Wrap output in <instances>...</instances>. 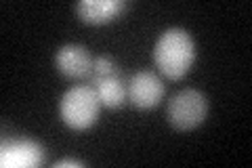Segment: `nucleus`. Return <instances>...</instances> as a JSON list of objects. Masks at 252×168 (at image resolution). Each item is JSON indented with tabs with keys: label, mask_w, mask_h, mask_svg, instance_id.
I'll return each mask as SVG.
<instances>
[{
	"label": "nucleus",
	"mask_w": 252,
	"mask_h": 168,
	"mask_svg": "<svg viewBox=\"0 0 252 168\" xmlns=\"http://www.w3.org/2000/svg\"><path fill=\"white\" fill-rule=\"evenodd\" d=\"M94 91H97V97L101 101V105H105L109 109H118L122 107L126 99H128V93H126V80L124 74H114V76H105V78H97L89 82Z\"/></svg>",
	"instance_id": "obj_8"
},
{
	"label": "nucleus",
	"mask_w": 252,
	"mask_h": 168,
	"mask_svg": "<svg viewBox=\"0 0 252 168\" xmlns=\"http://www.w3.org/2000/svg\"><path fill=\"white\" fill-rule=\"evenodd\" d=\"M101 101L91 84H74L61 95L59 116L72 131H86L99 120Z\"/></svg>",
	"instance_id": "obj_2"
},
{
	"label": "nucleus",
	"mask_w": 252,
	"mask_h": 168,
	"mask_svg": "<svg viewBox=\"0 0 252 168\" xmlns=\"http://www.w3.org/2000/svg\"><path fill=\"white\" fill-rule=\"evenodd\" d=\"M208 116V99L198 89H181L166 105V120L177 131H193Z\"/></svg>",
	"instance_id": "obj_3"
},
{
	"label": "nucleus",
	"mask_w": 252,
	"mask_h": 168,
	"mask_svg": "<svg viewBox=\"0 0 252 168\" xmlns=\"http://www.w3.org/2000/svg\"><path fill=\"white\" fill-rule=\"evenodd\" d=\"M120 66L116 63L114 57H109V55H97V57L93 59V74H91V80L89 82H93V80L97 78H105V76H114V74H120ZM86 82V84H89Z\"/></svg>",
	"instance_id": "obj_9"
},
{
	"label": "nucleus",
	"mask_w": 252,
	"mask_h": 168,
	"mask_svg": "<svg viewBox=\"0 0 252 168\" xmlns=\"http://www.w3.org/2000/svg\"><path fill=\"white\" fill-rule=\"evenodd\" d=\"M46 158V149L40 141L23 137L2 143L0 147V164L4 168H34L40 166Z\"/></svg>",
	"instance_id": "obj_5"
},
{
	"label": "nucleus",
	"mask_w": 252,
	"mask_h": 168,
	"mask_svg": "<svg viewBox=\"0 0 252 168\" xmlns=\"http://www.w3.org/2000/svg\"><path fill=\"white\" fill-rule=\"evenodd\" d=\"M93 59L94 57L86 46L67 42L59 46L55 53V67L67 80H86L89 82L93 74Z\"/></svg>",
	"instance_id": "obj_6"
},
{
	"label": "nucleus",
	"mask_w": 252,
	"mask_h": 168,
	"mask_svg": "<svg viewBox=\"0 0 252 168\" xmlns=\"http://www.w3.org/2000/svg\"><path fill=\"white\" fill-rule=\"evenodd\" d=\"M154 61L162 76L181 80L195 61V40L185 28L164 30L154 46Z\"/></svg>",
	"instance_id": "obj_1"
},
{
	"label": "nucleus",
	"mask_w": 252,
	"mask_h": 168,
	"mask_svg": "<svg viewBox=\"0 0 252 168\" xmlns=\"http://www.w3.org/2000/svg\"><path fill=\"white\" fill-rule=\"evenodd\" d=\"M55 168H65V166H74V168H82L84 162H80V160H74V158H63V160H57V162L53 164Z\"/></svg>",
	"instance_id": "obj_10"
},
{
	"label": "nucleus",
	"mask_w": 252,
	"mask_h": 168,
	"mask_svg": "<svg viewBox=\"0 0 252 168\" xmlns=\"http://www.w3.org/2000/svg\"><path fill=\"white\" fill-rule=\"evenodd\" d=\"M126 93H128V101L135 107L154 109L162 101L164 93H166V86H164V80L156 71L139 69L126 82Z\"/></svg>",
	"instance_id": "obj_4"
},
{
	"label": "nucleus",
	"mask_w": 252,
	"mask_h": 168,
	"mask_svg": "<svg viewBox=\"0 0 252 168\" xmlns=\"http://www.w3.org/2000/svg\"><path fill=\"white\" fill-rule=\"evenodd\" d=\"M126 9L124 0H80L76 4V13L84 23L101 26L114 21Z\"/></svg>",
	"instance_id": "obj_7"
}]
</instances>
